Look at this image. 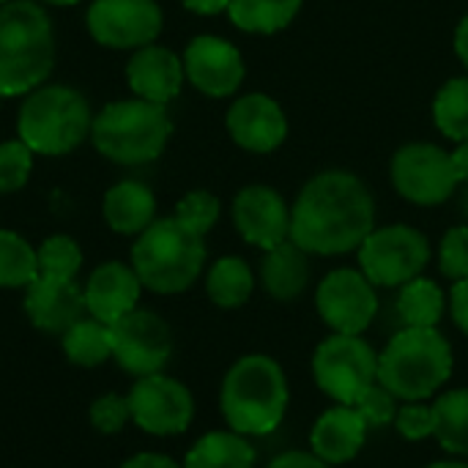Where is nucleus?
<instances>
[{
  "mask_svg": "<svg viewBox=\"0 0 468 468\" xmlns=\"http://www.w3.org/2000/svg\"><path fill=\"white\" fill-rule=\"evenodd\" d=\"M255 274L239 255H225L206 274V296L219 310H239L252 299Z\"/></svg>",
  "mask_w": 468,
  "mask_h": 468,
  "instance_id": "obj_25",
  "label": "nucleus"
},
{
  "mask_svg": "<svg viewBox=\"0 0 468 468\" xmlns=\"http://www.w3.org/2000/svg\"><path fill=\"white\" fill-rule=\"evenodd\" d=\"M225 123L233 143L252 154H271L288 137L285 112L266 93H247L239 101H233Z\"/></svg>",
  "mask_w": 468,
  "mask_h": 468,
  "instance_id": "obj_17",
  "label": "nucleus"
},
{
  "mask_svg": "<svg viewBox=\"0 0 468 468\" xmlns=\"http://www.w3.org/2000/svg\"><path fill=\"white\" fill-rule=\"evenodd\" d=\"M165 14L156 0H93L85 11L90 38L107 49H140L162 33Z\"/></svg>",
  "mask_w": 468,
  "mask_h": 468,
  "instance_id": "obj_13",
  "label": "nucleus"
},
{
  "mask_svg": "<svg viewBox=\"0 0 468 468\" xmlns=\"http://www.w3.org/2000/svg\"><path fill=\"white\" fill-rule=\"evenodd\" d=\"M60 348L63 356L74 367H101L104 362L112 359V332L110 324H101L99 318L82 315L74 326H69L60 335Z\"/></svg>",
  "mask_w": 468,
  "mask_h": 468,
  "instance_id": "obj_26",
  "label": "nucleus"
},
{
  "mask_svg": "<svg viewBox=\"0 0 468 468\" xmlns=\"http://www.w3.org/2000/svg\"><path fill=\"white\" fill-rule=\"evenodd\" d=\"M433 121L450 140H468V77H455L441 85L433 99Z\"/></svg>",
  "mask_w": 468,
  "mask_h": 468,
  "instance_id": "obj_31",
  "label": "nucleus"
},
{
  "mask_svg": "<svg viewBox=\"0 0 468 468\" xmlns=\"http://www.w3.org/2000/svg\"><path fill=\"white\" fill-rule=\"evenodd\" d=\"M315 310L335 335H365L378 315V293L359 269H335L318 282Z\"/></svg>",
  "mask_w": 468,
  "mask_h": 468,
  "instance_id": "obj_14",
  "label": "nucleus"
},
{
  "mask_svg": "<svg viewBox=\"0 0 468 468\" xmlns=\"http://www.w3.org/2000/svg\"><path fill=\"white\" fill-rule=\"evenodd\" d=\"M266 468H335L324 463L321 458H315L310 450H288L280 452L277 458H271V463Z\"/></svg>",
  "mask_w": 468,
  "mask_h": 468,
  "instance_id": "obj_40",
  "label": "nucleus"
},
{
  "mask_svg": "<svg viewBox=\"0 0 468 468\" xmlns=\"http://www.w3.org/2000/svg\"><path fill=\"white\" fill-rule=\"evenodd\" d=\"M36 258H38V277H49V280H77L82 269V250L66 233L47 236L36 247Z\"/></svg>",
  "mask_w": 468,
  "mask_h": 468,
  "instance_id": "obj_32",
  "label": "nucleus"
},
{
  "mask_svg": "<svg viewBox=\"0 0 468 468\" xmlns=\"http://www.w3.org/2000/svg\"><path fill=\"white\" fill-rule=\"evenodd\" d=\"M173 134L165 104L145 99H118L93 115L90 143L115 165H148L162 156Z\"/></svg>",
  "mask_w": 468,
  "mask_h": 468,
  "instance_id": "obj_7",
  "label": "nucleus"
},
{
  "mask_svg": "<svg viewBox=\"0 0 468 468\" xmlns=\"http://www.w3.org/2000/svg\"><path fill=\"white\" fill-rule=\"evenodd\" d=\"M261 285L274 302H296L310 285V261L291 239L266 250L261 261Z\"/></svg>",
  "mask_w": 468,
  "mask_h": 468,
  "instance_id": "obj_23",
  "label": "nucleus"
},
{
  "mask_svg": "<svg viewBox=\"0 0 468 468\" xmlns=\"http://www.w3.org/2000/svg\"><path fill=\"white\" fill-rule=\"evenodd\" d=\"M206 236L189 230L176 217L154 219L129 252V263L137 271L145 291L159 296H176L189 291L206 269Z\"/></svg>",
  "mask_w": 468,
  "mask_h": 468,
  "instance_id": "obj_5",
  "label": "nucleus"
},
{
  "mask_svg": "<svg viewBox=\"0 0 468 468\" xmlns=\"http://www.w3.org/2000/svg\"><path fill=\"white\" fill-rule=\"evenodd\" d=\"M55 66V27L38 0L0 5V96H27Z\"/></svg>",
  "mask_w": 468,
  "mask_h": 468,
  "instance_id": "obj_3",
  "label": "nucleus"
},
{
  "mask_svg": "<svg viewBox=\"0 0 468 468\" xmlns=\"http://www.w3.org/2000/svg\"><path fill=\"white\" fill-rule=\"evenodd\" d=\"M354 409L362 414V420L367 422V428H389L395 425V417H398V409H400V400L387 389L381 387L378 381L354 403Z\"/></svg>",
  "mask_w": 468,
  "mask_h": 468,
  "instance_id": "obj_36",
  "label": "nucleus"
},
{
  "mask_svg": "<svg viewBox=\"0 0 468 468\" xmlns=\"http://www.w3.org/2000/svg\"><path fill=\"white\" fill-rule=\"evenodd\" d=\"M258 450L230 428L203 433L184 455V468H255Z\"/></svg>",
  "mask_w": 468,
  "mask_h": 468,
  "instance_id": "obj_24",
  "label": "nucleus"
},
{
  "mask_svg": "<svg viewBox=\"0 0 468 468\" xmlns=\"http://www.w3.org/2000/svg\"><path fill=\"white\" fill-rule=\"evenodd\" d=\"M288 403V376L269 354H244L222 376L219 414L230 431L247 439L271 436L282 425Z\"/></svg>",
  "mask_w": 468,
  "mask_h": 468,
  "instance_id": "obj_2",
  "label": "nucleus"
},
{
  "mask_svg": "<svg viewBox=\"0 0 468 468\" xmlns=\"http://www.w3.org/2000/svg\"><path fill=\"white\" fill-rule=\"evenodd\" d=\"M186 11L192 14H200V16H214V14H222L228 11L230 0H181Z\"/></svg>",
  "mask_w": 468,
  "mask_h": 468,
  "instance_id": "obj_42",
  "label": "nucleus"
},
{
  "mask_svg": "<svg viewBox=\"0 0 468 468\" xmlns=\"http://www.w3.org/2000/svg\"><path fill=\"white\" fill-rule=\"evenodd\" d=\"M400 439L406 441H425V439H433V428H436V420H433V403L428 400H414V403H403L398 409V417H395V425Z\"/></svg>",
  "mask_w": 468,
  "mask_h": 468,
  "instance_id": "obj_38",
  "label": "nucleus"
},
{
  "mask_svg": "<svg viewBox=\"0 0 468 468\" xmlns=\"http://www.w3.org/2000/svg\"><path fill=\"white\" fill-rule=\"evenodd\" d=\"M93 112L88 99L71 85H38L16 115V137L41 156L74 154L90 140Z\"/></svg>",
  "mask_w": 468,
  "mask_h": 468,
  "instance_id": "obj_6",
  "label": "nucleus"
},
{
  "mask_svg": "<svg viewBox=\"0 0 468 468\" xmlns=\"http://www.w3.org/2000/svg\"><path fill=\"white\" fill-rule=\"evenodd\" d=\"M431 263V244L422 230L411 225H384L359 247V271L376 288H400L425 274Z\"/></svg>",
  "mask_w": 468,
  "mask_h": 468,
  "instance_id": "obj_9",
  "label": "nucleus"
},
{
  "mask_svg": "<svg viewBox=\"0 0 468 468\" xmlns=\"http://www.w3.org/2000/svg\"><path fill=\"white\" fill-rule=\"evenodd\" d=\"M184 60L162 47V44H145L132 52L126 63V82L137 99L154 101V104H170L184 85Z\"/></svg>",
  "mask_w": 468,
  "mask_h": 468,
  "instance_id": "obj_20",
  "label": "nucleus"
},
{
  "mask_svg": "<svg viewBox=\"0 0 468 468\" xmlns=\"http://www.w3.org/2000/svg\"><path fill=\"white\" fill-rule=\"evenodd\" d=\"M36 277V247L16 230L0 228V291H25Z\"/></svg>",
  "mask_w": 468,
  "mask_h": 468,
  "instance_id": "obj_30",
  "label": "nucleus"
},
{
  "mask_svg": "<svg viewBox=\"0 0 468 468\" xmlns=\"http://www.w3.org/2000/svg\"><path fill=\"white\" fill-rule=\"evenodd\" d=\"M126 400L132 411V425L154 439H173L186 433L197 411L192 389L167 373L134 378Z\"/></svg>",
  "mask_w": 468,
  "mask_h": 468,
  "instance_id": "obj_10",
  "label": "nucleus"
},
{
  "mask_svg": "<svg viewBox=\"0 0 468 468\" xmlns=\"http://www.w3.org/2000/svg\"><path fill=\"white\" fill-rule=\"evenodd\" d=\"M315 387L340 406H354L378 381V351L362 335H329L313 351Z\"/></svg>",
  "mask_w": 468,
  "mask_h": 468,
  "instance_id": "obj_8",
  "label": "nucleus"
},
{
  "mask_svg": "<svg viewBox=\"0 0 468 468\" xmlns=\"http://www.w3.org/2000/svg\"><path fill=\"white\" fill-rule=\"evenodd\" d=\"M233 225L247 244L266 252L291 239V208L277 189L252 184L233 197Z\"/></svg>",
  "mask_w": 468,
  "mask_h": 468,
  "instance_id": "obj_16",
  "label": "nucleus"
},
{
  "mask_svg": "<svg viewBox=\"0 0 468 468\" xmlns=\"http://www.w3.org/2000/svg\"><path fill=\"white\" fill-rule=\"evenodd\" d=\"M447 313V293L436 280L417 277L400 285L398 293V315L403 326H439Z\"/></svg>",
  "mask_w": 468,
  "mask_h": 468,
  "instance_id": "obj_28",
  "label": "nucleus"
},
{
  "mask_svg": "<svg viewBox=\"0 0 468 468\" xmlns=\"http://www.w3.org/2000/svg\"><path fill=\"white\" fill-rule=\"evenodd\" d=\"M376 228V203L348 170H326L304 184L291 211V241L307 255H348Z\"/></svg>",
  "mask_w": 468,
  "mask_h": 468,
  "instance_id": "obj_1",
  "label": "nucleus"
},
{
  "mask_svg": "<svg viewBox=\"0 0 468 468\" xmlns=\"http://www.w3.org/2000/svg\"><path fill=\"white\" fill-rule=\"evenodd\" d=\"M395 189L417 206H439L458 189L452 154L433 143H409L392 156Z\"/></svg>",
  "mask_w": 468,
  "mask_h": 468,
  "instance_id": "obj_12",
  "label": "nucleus"
},
{
  "mask_svg": "<svg viewBox=\"0 0 468 468\" xmlns=\"http://www.w3.org/2000/svg\"><path fill=\"white\" fill-rule=\"evenodd\" d=\"M450 315L452 324L468 337V277L458 280L450 291Z\"/></svg>",
  "mask_w": 468,
  "mask_h": 468,
  "instance_id": "obj_39",
  "label": "nucleus"
},
{
  "mask_svg": "<svg viewBox=\"0 0 468 468\" xmlns=\"http://www.w3.org/2000/svg\"><path fill=\"white\" fill-rule=\"evenodd\" d=\"M186 80L211 99L233 96L244 82L241 52L219 36H195L184 49Z\"/></svg>",
  "mask_w": 468,
  "mask_h": 468,
  "instance_id": "obj_15",
  "label": "nucleus"
},
{
  "mask_svg": "<svg viewBox=\"0 0 468 468\" xmlns=\"http://www.w3.org/2000/svg\"><path fill=\"white\" fill-rule=\"evenodd\" d=\"M101 217L118 236H140L156 219V197L143 181L126 178L112 184L101 200Z\"/></svg>",
  "mask_w": 468,
  "mask_h": 468,
  "instance_id": "obj_22",
  "label": "nucleus"
},
{
  "mask_svg": "<svg viewBox=\"0 0 468 468\" xmlns=\"http://www.w3.org/2000/svg\"><path fill=\"white\" fill-rule=\"evenodd\" d=\"M41 5H77L82 0H38Z\"/></svg>",
  "mask_w": 468,
  "mask_h": 468,
  "instance_id": "obj_46",
  "label": "nucleus"
},
{
  "mask_svg": "<svg viewBox=\"0 0 468 468\" xmlns=\"http://www.w3.org/2000/svg\"><path fill=\"white\" fill-rule=\"evenodd\" d=\"M461 211H463V217L468 219V184L463 186V192H461Z\"/></svg>",
  "mask_w": 468,
  "mask_h": 468,
  "instance_id": "obj_47",
  "label": "nucleus"
},
{
  "mask_svg": "<svg viewBox=\"0 0 468 468\" xmlns=\"http://www.w3.org/2000/svg\"><path fill=\"white\" fill-rule=\"evenodd\" d=\"M452 165H455V173H458V181L468 184V140L458 145V151L452 154Z\"/></svg>",
  "mask_w": 468,
  "mask_h": 468,
  "instance_id": "obj_44",
  "label": "nucleus"
},
{
  "mask_svg": "<svg viewBox=\"0 0 468 468\" xmlns=\"http://www.w3.org/2000/svg\"><path fill=\"white\" fill-rule=\"evenodd\" d=\"M367 422L354 406H329L310 428V452L329 466H346L359 458L367 441Z\"/></svg>",
  "mask_w": 468,
  "mask_h": 468,
  "instance_id": "obj_21",
  "label": "nucleus"
},
{
  "mask_svg": "<svg viewBox=\"0 0 468 468\" xmlns=\"http://www.w3.org/2000/svg\"><path fill=\"white\" fill-rule=\"evenodd\" d=\"M455 52L463 60V66L468 69V14L461 19L458 30H455Z\"/></svg>",
  "mask_w": 468,
  "mask_h": 468,
  "instance_id": "obj_43",
  "label": "nucleus"
},
{
  "mask_svg": "<svg viewBox=\"0 0 468 468\" xmlns=\"http://www.w3.org/2000/svg\"><path fill=\"white\" fill-rule=\"evenodd\" d=\"M88 422L99 436H118L123 433V428L132 422V411H129V400L126 395L118 392H107L99 395L90 409H88Z\"/></svg>",
  "mask_w": 468,
  "mask_h": 468,
  "instance_id": "obj_35",
  "label": "nucleus"
},
{
  "mask_svg": "<svg viewBox=\"0 0 468 468\" xmlns=\"http://www.w3.org/2000/svg\"><path fill=\"white\" fill-rule=\"evenodd\" d=\"M118 468H184V463L162 452H137V455H129Z\"/></svg>",
  "mask_w": 468,
  "mask_h": 468,
  "instance_id": "obj_41",
  "label": "nucleus"
},
{
  "mask_svg": "<svg viewBox=\"0 0 468 468\" xmlns=\"http://www.w3.org/2000/svg\"><path fill=\"white\" fill-rule=\"evenodd\" d=\"M302 0H230L228 14L239 30L247 33H277L293 22Z\"/></svg>",
  "mask_w": 468,
  "mask_h": 468,
  "instance_id": "obj_29",
  "label": "nucleus"
},
{
  "mask_svg": "<svg viewBox=\"0 0 468 468\" xmlns=\"http://www.w3.org/2000/svg\"><path fill=\"white\" fill-rule=\"evenodd\" d=\"M422 468H468L466 458H444V461H433Z\"/></svg>",
  "mask_w": 468,
  "mask_h": 468,
  "instance_id": "obj_45",
  "label": "nucleus"
},
{
  "mask_svg": "<svg viewBox=\"0 0 468 468\" xmlns=\"http://www.w3.org/2000/svg\"><path fill=\"white\" fill-rule=\"evenodd\" d=\"M33 151L19 140H5L0 143V195L19 192L33 173Z\"/></svg>",
  "mask_w": 468,
  "mask_h": 468,
  "instance_id": "obj_33",
  "label": "nucleus"
},
{
  "mask_svg": "<svg viewBox=\"0 0 468 468\" xmlns=\"http://www.w3.org/2000/svg\"><path fill=\"white\" fill-rule=\"evenodd\" d=\"M455 351L439 326H403L378 354V384L400 403L431 400L452 378Z\"/></svg>",
  "mask_w": 468,
  "mask_h": 468,
  "instance_id": "obj_4",
  "label": "nucleus"
},
{
  "mask_svg": "<svg viewBox=\"0 0 468 468\" xmlns=\"http://www.w3.org/2000/svg\"><path fill=\"white\" fill-rule=\"evenodd\" d=\"M82 291H85V313L90 318H99L101 324H115L118 318L140 307V296L145 288L137 271L132 269V263L107 261L88 274Z\"/></svg>",
  "mask_w": 468,
  "mask_h": 468,
  "instance_id": "obj_19",
  "label": "nucleus"
},
{
  "mask_svg": "<svg viewBox=\"0 0 468 468\" xmlns=\"http://www.w3.org/2000/svg\"><path fill=\"white\" fill-rule=\"evenodd\" d=\"M25 315L33 329L44 335H63L85 313V291L77 280H49L36 277L22 296Z\"/></svg>",
  "mask_w": 468,
  "mask_h": 468,
  "instance_id": "obj_18",
  "label": "nucleus"
},
{
  "mask_svg": "<svg viewBox=\"0 0 468 468\" xmlns=\"http://www.w3.org/2000/svg\"><path fill=\"white\" fill-rule=\"evenodd\" d=\"M3 3H8V0H0V5H3Z\"/></svg>",
  "mask_w": 468,
  "mask_h": 468,
  "instance_id": "obj_48",
  "label": "nucleus"
},
{
  "mask_svg": "<svg viewBox=\"0 0 468 468\" xmlns=\"http://www.w3.org/2000/svg\"><path fill=\"white\" fill-rule=\"evenodd\" d=\"M433 420L436 444L447 455L468 461V387L439 392L433 400Z\"/></svg>",
  "mask_w": 468,
  "mask_h": 468,
  "instance_id": "obj_27",
  "label": "nucleus"
},
{
  "mask_svg": "<svg viewBox=\"0 0 468 468\" xmlns=\"http://www.w3.org/2000/svg\"><path fill=\"white\" fill-rule=\"evenodd\" d=\"M219 211H222V206H219V197H217V195H211V192H206V189H195V192H186V195L178 200L173 217H176L178 222H184L189 230L206 236V233L217 225Z\"/></svg>",
  "mask_w": 468,
  "mask_h": 468,
  "instance_id": "obj_34",
  "label": "nucleus"
},
{
  "mask_svg": "<svg viewBox=\"0 0 468 468\" xmlns=\"http://www.w3.org/2000/svg\"><path fill=\"white\" fill-rule=\"evenodd\" d=\"M439 269L447 280L458 282L468 277V225H455L444 233L439 247Z\"/></svg>",
  "mask_w": 468,
  "mask_h": 468,
  "instance_id": "obj_37",
  "label": "nucleus"
},
{
  "mask_svg": "<svg viewBox=\"0 0 468 468\" xmlns=\"http://www.w3.org/2000/svg\"><path fill=\"white\" fill-rule=\"evenodd\" d=\"M112 332V362L132 378H145L154 373H165L173 359V329L170 324L145 307H134L115 324Z\"/></svg>",
  "mask_w": 468,
  "mask_h": 468,
  "instance_id": "obj_11",
  "label": "nucleus"
}]
</instances>
